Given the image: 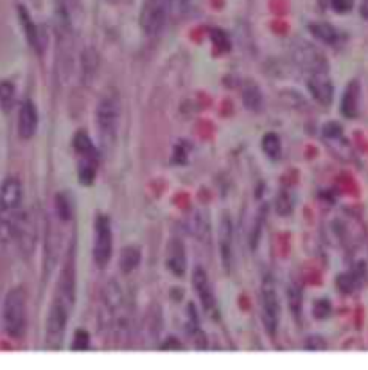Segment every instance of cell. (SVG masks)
Listing matches in <instances>:
<instances>
[{
	"instance_id": "16",
	"label": "cell",
	"mask_w": 368,
	"mask_h": 370,
	"mask_svg": "<svg viewBox=\"0 0 368 370\" xmlns=\"http://www.w3.org/2000/svg\"><path fill=\"white\" fill-rule=\"evenodd\" d=\"M74 150L81 160H88V162L98 164V147L92 143V138L85 133V131H79V133L74 137Z\"/></svg>"
},
{
	"instance_id": "22",
	"label": "cell",
	"mask_w": 368,
	"mask_h": 370,
	"mask_svg": "<svg viewBox=\"0 0 368 370\" xmlns=\"http://www.w3.org/2000/svg\"><path fill=\"white\" fill-rule=\"evenodd\" d=\"M261 146H263V151L266 153L268 159H271V160H277L280 157V153H282V144H280L279 135H275V133L264 135Z\"/></svg>"
},
{
	"instance_id": "31",
	"label": "cell",
	"mask_w": 368,
	"mask_h": 370,
	"mask_svg": "<svg viewBox=\"0 0 368 370\" xmlns=\"http://www.w3.org/2000/svg\"><path fill=\"white\" fill-rule=\"evenodd\" d=\"M341 133H343V130H341L340 124H336V122H329V124H325L324 135L327 138H340Z\"/></svg>"
},
{
	"instance_id": "18",
	"label": "cell",
	"mask_w": 368,
	"mask_h": 370,
	"mask_svg": "<svg viewBox=\"0 0 368 370\" xmlns=\"http://www.w3.org/2000/svg\"><path fill=\"white\" fill-rule=\"evenodd\" d=\"M81 67H83V79H85L86 83H90L93 78H96V72H98L99 69L98 53L93 49H90V47L86 51H83Z\"/></svg>"
},
{
	"instance_id": "28",
	"label": "cell",
	"mask_w": 368,
	"mask_h": 370,
	"mask_svg": "<svg viewBox=\"0 0 368 370\" xmlns=\"http://www.w3.org/2000/svg\"><path fill=\"white\" fill-rule=\"evenodd\" d=\"M90 347V336L86 331L77 329L74 333V340H72V350H86Z\"/></svg>"
},
{
	"instance_id": "11",
	"label": "cell",
	"mask_w": 368,
	"mask_h": 370,
	"mask_svg": "<svg viewBox=\"0 0 368 370\" xmlns=\"http://www.w3.org/2000/svg\"><path fill=\"white\" fill-rule=\"evenodd\" d=\"M38 130V110L31 99H25L18 110V135L20 138L27 140L33 137Z\"/></svg>"
},
{
	"instance_id": "25",
	"label": "cell",
	"mask_w": 368,
	"mask_h": 370,
	"mask_svg": "<svg viewBox=\"0 0 368 370\" xmlns=\"http://www.w3.org/2000/svg\"><path fill=\"white\" fill-rule=\"evenodd\" d=\"M287 302H289V310L296 318L302 313V291L296 286H289L287 288Z\"/></svg>"
},
{
	"instance_id": "20",
	"label": "cell",
	"mask_w": 368,
	"mask_h": 370,
	"mask_svg": "<svg viewBox=\"0 0 368 370\" xmlns=\"http://www.w3.org/2000/svg\"><path fill=\"white\" fill-rule=\"evenodd\" d=\"M309 31L318 38L320 41H324L327 45H336L340 41V33L336 31V27L329 24H311Z\"/></svg>"
},
{
	"instance_id": "19",
	"label": "cell",
	"mask_w": 368,
	"mask_h": 370,
	"mask_svg": "<svg viewBox=\"0 0 368 370\" xmlns=\"http://www.w3.org/2000/svg\"><path fill=\"white\" fill-rule=\"evenodd\" d=\"M190 232L195 234L198 239H206L211 232V225H209V216L205 211H196L190 218Z\"/></svg>"
},
{
	"instance_id": "30",
	"label": "cell",
	"mask_w": 368,
	"mask_h": 370,
	"mask_svg": "<svg viewBox=\"0 0 368 370\" xmlns=\"http://www.w3.org/2000/svg\"><path fill=\"white\" fill-rule=\"evenodd\" d=\"M354 6V0H331V8L336 13H348Z\"/></svg>"
},
{
	"instance_id": "24",
	"label": "cell",
	"mask_w": 368,
	"mask_h": 370,
	"mask_svg": "<svg viewBox=\"0 0 368 370\" xmlns=\"http://www.w3.org/2000/svg\"><path fill=\"white\" fill-rule=\"evenodd\" d=\"M192 0H169V20H180L190 11Z\"/></svg>"
},
{
	"instance_id": "7",
	"label": "cell",
	"mask_w": 368,
	"mask_h": 370,
	"mask_svg": "<svg viewBox=\"0 0 368 370\" xmlns=\"http://www.w3.org/2000/svg\"><path fill=\"white\" fill-rule=\"evenodd\" d=\"M261 304H263V320L266 326L268 333L273 336L279 329L280 322V300L277 295L275 281L270 275H266L263 279L261 284Z\"/></svg>"
},
{
	"instance_id": "1",
	"label": "cell",
	"mask_w": 368,
	"mask_h": 370,
	"mask_svg": "<svg viewBox=\"0 0 368 370\" xmlns=\"http://www.w3.org/2000/svg\"><path fill=\"white\" fill-rule=\"evenodd\" d=\"M74 302H76V268H74V257L69 256L58 279L56 295H54L49 317H47V329H45L47 349L60 350L63 345Z\"/></svg>"
},
{
	"instance_id": "15",
	"label": "cell",
	"mask_w": 368,
	"mask_h": 370,
	"mask_svg": "<svg viewBox=\"0 0 368 370\" xmlns=\"http://www.w3.org/2000/svg\"><path fill=\"white\" fill-rule=\"evenodd\" d=\"M357 108H360V83L352 81L348 83L343 98H341V114L348 119L356 117Z\"/></svg>"
},
{
	"instance_id": "23",
	"label": "cell",
	"mask_w": 368,
	"mask_h": 370,
	"mask_svg": "<svg viewBox=\"0 0 368 370\" xmlns=\"http://www.w3.org/2000/svg\"><path fill=\"white\" fill-rule=\"evenodd\" d=\"M15 85L11 81H0V108L2 112H11L13 105H15Z\"/></svg>"
},
{
	"instance_id": "32",
	"label": "cell",
	"mask_w": 368,
	"mask_h": 370,
	"mask_svg": "<svg viewBox=\"0 0 368 370\" xmlns=\"http://www.w3.org/2000/svg\"><path fill=\"white\" fill-rule=\"evenodd\" d=\"M180 350L182 349V343L178 342V340H176V338H167L166 342L162 343V350Z\"/></svg>"
},
{
	"instance_id": "33",
	"label": "cell",
	"mask_w": 368,
	"mask_h": 370,
	"mask_svg": "<svg viewBox=\"0 0 368 370\" xmlns=\"http://www.w3.org/2000/svg\"><path fill=\"white\" fill-rule=\"evenodd\" d=\"M305 347H308L309 350H313V347H320V350H322V349H325V343L322 342L320 338H311V340H309L308 345H305Z\"/></svg>"
},
{
	"instance_id": "10",
	"label": "cell",
	"mask_w": 368,
	"mask_h": 370,
	"mask_svg": "<svg viewBox=\"0 0 368 370\" xmlns=\"http://www.w3.org/2000/svg\"><path fill=\"white\" fill-rule=\"evenodd\" d=\"M218 246L221 256L223 268L230 272L232 256H234V227H232L230 216L223 214L218 228Z\"/></svg>"
},
{
	"instance_id": "34",
	"label": "cell",
	"mask_w": 368,
	"mask_h": 370,
	"mask_svg": "<svg viewBox=\"0 0 368 370\" xmlns=\"http://www.w3.org/2000/svg\"><path fill=\"white\" fill-rule=\"evenodd\" d=\"M361 17L368 20V0H363V4H361Z\"/></svg>"
},
{
	"instance_id": "27",
	"label": "cell",
	"mask_w": 368,
	"mask_h": 370,
	"mask_svg": "<svg viewBox=\"0 0 368 370\" xmlns=\"http://www.w3.org/2000/svg\"><path fill=\"white\" fill-rule=\"evenodd\" d=\"M96 167L98 164L96 162H88V160H81L79 164V182L83 185H90L93 182V176H96Z\"/></svg>"
},
{
	"instance_id": "8",
	"label": "cell",
	"mask_w": 368,
	"mask_h": 370,
	"mask_svg": "<svg viewBox=\"0 0 368 370\" xmlns=\"http://www.w3.org/2000/svg\"><path fill=\"white\" fill-rule=\"evenodd\" d=\"M112 246H114V237H112V225L106 216H98L96 225H93V260L99 268H105L112 257Z\"/></svg>"
},
{
	"instance_id": "9",
	"label": "cell",
	"mask_w": 368,
	"mask_h": 370,
	"mask_svg": "<svg viewBox=\"0 0 368 370\" xmlns=\"http://www.w3.org/2000/svg\"><path fill=\"white\" fill-rule=\"evenodd\" d=\"M192 286H195L196 295H198L199 302H202L203 311L211 318H214V320H219V310L214 297V289H212L206 272L203 268H199V266L195 268V273H192Z\"/></svg>"
},
{
	"instance_id": "4",
	"label": "cell",
	"mask_w": 368,
	"mask_h": 370,
	"mask_svg": "<svg viewBox=\"0 0 368 370\" xmlns=\"http://www.w3.org/2000/svg\"><path fill=\"white\" fill-rule=\"evenodd\" d=\"M103 324L115 334H122L128 327L124 291L117 281H110L103 291Z\"/></svg>"
},
{
	"instance_id": "5",
	"label": "cell",
	"mask_w": 368,
	"mask_h": 370,
	"mask_svg": "<svg viewBox=\"0 0 368 370\" xmlns=\"http://www.w3.org/2000/svg\"><path fill=\"white\" fill-rule=\"evenodd\" d=\"M169 22V0H142L140 27L147 37H157Z\"/></svg>"
},
{
	"instance_id": "21",
	"label": "cell",
	"mask_w": 368,
	"mask_h": 370,
	"mask_svg": "<svg viewBox=\"0 0 368 370\" xmlns=\"http://www.w3.org/2000/svg\"><path fill=\"white\" fill-rule=\"evenodd\" d=\"M243 103L248 110L257 112L263 108V94H261L259 86L247 85L243 88Z\"/></svg>"
},
{
	"instance_id": "29",
	"label": "cell",
	"mask_w": 368,
	"mask_h": 370,
	"mask_svg": "<svg viewBox=\"0 0 368 370\" xmlns=\"http://www.w3.org/2000/svg\"><path fill=\"white\" fill-rule=\"evenodd\" d=\"M329 313H331V302H329V300H318V302H316L315 310H313V315H315L316 318H320V320H322V318L327 317Z\"/></svg>"
},
{
	"instance_id": "3",
	"label": "cell",
	"mask_w": 368,
	"mask_h": 370,
	"mask_svg": "<svg viewBox=\"0 0 368 370\" xmlns=\"http://www.w3.org/2000/svg\"><path fill=\"white\" fill-rule=\"evenodd\" d=\"M2 327L13 340H20L27 329V297L22 288H13L2 304Z\"/></svg>"
},
{
	"instance_id": "6",
	"label": "cell",
	"mask_w": 368,
	"mask_h": 370,
	"mask_svg": "<svg viewBox=\"0 0 368 370\" xmlns=\"http://www.w3.org/2000/svg\"><path fill=\"white\" fill-rule=\"evenodd\" d=\"M291 56L293 61L302 70L313 74H325L327 72V60L322 54V51H318L313 44L305 40H296L291 45Z\"/></svg>"
},
{
	"instance_id": "14",
	"label": "cell",
	"mask_w": 368,
	"mask_h": 370,
	"mask_svg": "<svg viewBox=\"0 0 368 370\" xmlns=\"http://www.w3.org/2000/svg\"><path fill=\"white\" fill-rule=\"evenodd\" d=\"M309 92L313 98L320 103V105H331L332 95H334V86H332L331 79L325 74H313L311 79L308 81Z\"/></svg>"
},
{
	"instance_id": "2",
	"label": "cell",
	"mask_w": 368,
	"mask_h": 370,
	"mask_svg": "<svg viewBox=\"0 0 368 370\" xmlns=\"http://www.w3.org/2000/svg\"><path fill=\"white\" fill-rule=\"evenodd\" d=\"M119 117H121V101L115 90H106L99 98L98 108H96V124H98L99 137L105 150H110L115 143V135L119 128Z\"/></svg>"
},
{
	"instance_id": "13",
	"label": "cell",
	"mask_w": 368,
	"mask_h": 370,
	"mask_svg": "<svg viewBox=\"0 0 368 370\" xmlns=\"http://www.w3.org/2000/svg\"><path fill=\"white\" fill-rule=\"evenodd\" d=\"M167 268L176 277L185 275L187 256L182 239H178V237H173L169 241V246H167Z\"/></svg>"
},
{
	"instance_id": "35",
	"label": "cell",
	"mask_w": 368,
	"mask_h": 370,
	"mask_svg": "<svg viewBox=\"0 0 368 370\" xmlns=\"http://www.w3.org/2000/svg\"><path fill=\"white\" fill-rule=\"evenodd\" d=\"M110 4H115V2H119V0H108Z\"/></svg>"
},
{
	"instance_id": "17",
	"label": "cell",
	"mask_w": 368,
	"mask_h": 370,
	"mask_svg": "<svg viewBox=\"0 0 368 370\" xmlns=\"http://www.w3.org/2000/svg\"><path fill=\"white\" fill-rule=\"evenodd\" d=\"M142 253L138 246H126L119 257V266L122 273H131L138 265H140Z\"/></svg>"
},
{
	"instance_id": "12",
	"label": "cell",
	"mask_w": 368,
	"mask_h": 370,
	"mask_svg": "<svg viewBox=\"0 0 368 370\" xmlns=\"http://www.w3.org/2000/svg\"><path fill=\"white\" fill-rule=\"evenodd\" d=\"M18 17H20V24H22V27H24L25 38H27L29 45H31V47H33L38 54H41L45 51V45H47L45 33L44 31H40V27L34 24L27 9L22 8V6L18 8Z\"/></svg>"
},
{
	"instance_id": "26",
	"label": "cell",
	"mask_w": 368,
	"mask_h": 370,
	"mask_svg": "<svg viewBox=\"0 0 368 370\" xmlns=\"http://www.w3.org/2000/svg\"><path fill=\"white\" fill-rule=\"evenodd\" d=\"M56 214L61 221H69L70 214H72V207H70V199L65 192H60L56 196Z\"/></svg>"
}]
</instances>
